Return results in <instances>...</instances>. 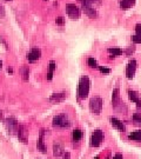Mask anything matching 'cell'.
I'll use <instances>...</instances> for the list:
<instances>
[{"label":"cell","instance_id":"obj_26","mask_svg":"<svg viewBox=\"0 0 141 159\" xmlns=\"http://www.w3.org/2000/svg\"><path fill=\"white\" fill-rule=\"evenodd\" d=\"M134 51H135V46H128V47L126 48L125 53H126V56H127V57H130V56L134 53Z\"/></svg>","mask_w":141,"mask_h":159},{"label":"cell","instance_id":"obj_10","mask_svg":"<svg viewBox=\"0 0 141 159\" xmlns=\"http://www.w3.org/2000/svg\"><path fill=\"white\" fill-rule=\"evenodd\" d=\"M109 121H111V125H112L114 129L121 131V132H125V131H126V125H125L120 119H118V118L111 117V118H109Z\"/></svg>","mask_w":141,"mask_h":159},{"label":"cell","instance_id":"obj_24","mask_svg":"<svg viewBox=\"0 0 141 159\" xmlns=\"http://www.w3.org/2000/svg\"><path fill=\"white\" fill-rule=\"evenodd\" d=\"M132 121L134 125L141 126V116L139 113H134L132 116Z\"/></svg>","mask_w":141,"mask_h":159},{"label":"cell","instance_id":"obj_28","mask_svg":"<svg viewBox=\"0 0 141 159\" xmlns=\"http://www.w3.org/2000/svg\"><path fill=\"white\" fill-rule=\"evenodd\" d=\"M99 71L101 72V73L104 74H108V73H111V68H107V67H105V66H99Z\"/></svg>","mask_w":141,"mask_h":159},{"label":"cell","instance_id":"obj_27","mask_svg":"<svg viewBox=\"0 0 141 159\" xmlns=\"http://www.w3.org/2000/svg\"><path fill=\"white\" fill-rule=\"evenodd\" d=\"M132 41L134 43V44H141V35L140 34H134L133 37H132Z\"/></svg>","mask_w":141,"mask_h":159},{"label":"cell","instance_id":"obj_1","mask_svg":"<svg viewBox=\"0 0 141 159\" xmlns=\"http://www.w3.org/2000/svg\"><path fill=\"white\" fill-rule=\"evenodd\" d=\"M90 89V80L87 75H82L79 80V85H78V91H77V97L79 100L86 99L88 97Z\"/></svg>","mask_w":141,"mask_h":159},{"label":"cell","instance_id":"obj_33","mask_svg":"<svg viewBox=\"0 0 141 159\" xmlns=\"http://www.w3.org/2000/svg\"><path fill=\"white\" fill-rule=\"evenodd\" d=\"M69 158H71V153H69V152L64 153V157H62V159H69Z\"/></svg>","mask_w":141,"mask_h":159},{"label":"cell","instance_id":"obj_36","mask_svg":"<svg viewBox=\"0 0 141 159\" xmlns=\"http://www.w3.org/2000/svg\"><path fill=\"white\" fill-rule=\"evenodd\" d=\"M1 68H2V61H1V59H0V71H1Z\"/></svg>","mask_w":141,"mask_h":159},{"label":"cell","instance_id":"obj_6","mask_svg":"<svg viewBox=\"0 0 141 159\" xmlns=\"http://www.w3.org/2000/svg\"><path fill=\"white\" fill-rule=\"evenodd\" d=\"M136 68H138V63L135 59H130V63L126 66V78L127 79H133L135 75Z\"/></svg>","mask_w":141,"mask_h":159},{"label":"cell","instance_id":"obj_21","mask_svg":"<svg viewBox=\"0 0 141 159\" xmlns=\"http://www.w3.org/2000/svg\"><path fill=\"white\" fill-rule=\"evenodd\" d=\"M82 137H84V132H82V130H80V129H75V130L72 132V139H73L74 142L81 140Z\"/></svg>","mask_w":141,"mask_h":159},{"label":"cell","instance_id":"obj_35","mask_svg":"<svg viewBox=\"0 0 141 159\" xmlns=\"http://www.w3.org/2000/svg\"><path fill=\"white\" fill-rule=\"evenodd\" d=\"M4 118V114H2V111L0 110V119H2Z\"/></svg>","mask_w":141,"mask_h":159},{"label":"cell","instance_id":"obj_7","mask_svg":"<svg viewBox=\"0 0 141 159\" xmlns=\"http://www.w3.org/2000/svg\"><path fill=\"white\" fill-rule=\"evenodd\" d=\"M5 125L7 127V130L10 133L14 134L18 132V129H19V124H18V120L13 117H8L7 119L5 120Z\"/></svg>","mask_w":141,"mask_h":159},{"label":"cell","instance_id":"obj_22","mask_svg":"<svg viewBox=\"0 0 141 159\" xmlns=\"http://www.w3.org/2000/svg\"><path fill=\"white\" fill-rule=\"evenodd\" d=\"M84 12L88 17L93 18V19L98 17V11H96V8H86V10H84Z\"/></svg>","mask_w":141,"mask_h":159},{"label":"cell","instance_id":"obj_18","mask_svg":"<svg viewBox=\"0 0 141 159\" xmlns=\"http://www.w3.org/2000/svg\"><path fill=\"white\" fill-rule=\"evenodd\" d=\"M56 68V64L54 60H52L51 63H50V66H48V72H47V75H46V78L47 80H52L53 79V74H54V71H55Z\"/></svg>","mask_w":141,"mask_h":159},{"label":"cell","instance_id":"obj_12","mask_svg":"<svg viewBox=\"0 0 141 159\" xmlns=\"http://www.w3.org/2000/svg\"><path fill=\"white\" fill-rule=\"evenodd\" d=\"M121 102L122 100L120 99V90H119V87H115L112 92V107H115Z\"/></svg>","mask_w":141,"mask_h":159},{"label":"cell","instance_id":"obj_17","mask_svg":"<svg viewBox=\"0 0 141 159\" xmlns=\"http://www.w3.org/2000/svg\"><path fill=\"white\" fill-rule=\"evenodd\" d=\"M64 151H65V150H64V146H62L61 144L55 143V144L53 145V156H54V157H60V156H62V154L65 153Z\"/></svg>","mask_w":141,"mask_h":159},{"label":"cell","instance_id":"obj_8","mask_svg":"<svg viewBox=\"0 0 141 159\" xmlns=\"http://www.w3.org/2000/svg\"><path fill=\"white\" fill-rule=\"evenodd\" d=\"M40 57H41V50L38 48V47H33L31 48L29 51L27 52V60L29 63H34L37 60H39Z\"/></svg>","mask_w":141,"mask_h":159},{"label":"cell","instance_id":"obj_5","mask_svg":"<svg viewBox=\"0 0 141 159\" xmlns=\"http://www.w3.org/2000/svg\"><path fill=\"white\" fill-rule=\"evenodd\" d=\"M66 13L69 19L72 20H78L80 18V10L75 4H67L66 5Z\"/></svg>","mask_w":141,"mask_h":159},{"label":"cell","instance_id":"obj_4","mask_svg":"<svg viewBox=\"0 0 141 159\" xmlns=\"http://www.w3.org/2000/svg\"><path fill=\"white\" fill-rule=\"evenodd\" d=\"M104 138H105V136H104L102 130H100V129L94 130L92 136H90V146L92 148H99L104 142Z\"/></svg>","mask_w":141,"mask_h":159},{"label":"cell","instance_id":"obj_25","mask_svg":"<svg viewBox=\"0 0 141 159\" xmlns=\"http://www.w3.org/2000/svg\"><path fill=\"white\" fill-rule=\"evenodd\" d=\"M87 65H88L90 68H98V67H99L98 61H96L94 58H92V57H90L88 59H87Z\"/></svg>","mask_w":141,"mask_h":159},{"label":"cell","instance_id":"obj_20","mask_svg":"<svg viewBox=\"0 0 141 159\" xmlns=\"http://www.w3.org/2000/svg\"><path fill=\"white\" fill-rule=\"evenodd\" d=\"M107 51L111 54V57H120L124 53V51L120 47H109Z\"/></svg>","mask_w":141,"mask_h":159},{"label":"cell","instance_id":"obj_15","mask_svg":"<svg viewBox=\"0 0 141 159\" xmlns=\"http://www.w3.org/2000/svg\"><path fill=\"white\" fill-rule=\"evenodd\" d=\"M80 2H81V6H82V10L96 8V4H98L96 0H80Z\"/></svg>","mask_w":141,"mask_h":159},{"label":"cell","instance_id":"obj_38","mask_svg":"<svg viewBox=\"0 0 141 159\" xmlns=\"http://www.w3.org/2000/svg\"><path fill=\"white\" fill-rule=\"evenodd\" d=\"M6 1H12V0H6Z\"/></svg>","mask_w":141,"mask_h":159},{"label":"cell","instance_id":"obj_30","mask_svg":"<svg viewBox=\"0 0 141 159\" xmlns=\"http://www.w3.org/2000/svg\"><path fill=\"white\" fill-rule=\"evenodd\" d=\"M135 33L141 35V24H136L135 25Z\"/></svg>","mask_w":141,"mask_h":159},{"label":"cell","instance_id":"obj_29","mask_svg":"<svg viewBox=\"0 0 141 159\" xmlns=\"http://www.w3.org/2000/svg\"><path fill=\"white\" fill-rule=\"evenodd\" d=\"M55 24L59 25V26H64L65 25V18L64 17H58L55 20Z\"/></svg>","mask_w":141,"mask_h":159},{"label":"cell","instance_id":"obj_13","mask_svg":"<svg viewBox=\"0 0 141 159\" xmlns=\"http://www.w3.org/2000/svg\"><path fill=\"white\" fill-rule=\"evenodd\" d=\"M66 99V93L61 92V93H53L50 97V102H62Z\"/></svg>","mask_w":141,"mask_h":159},{"label":"cell","instance_id":"obj_2","mask_svg":"<svg viewBox=\"0 0 141 159\" xmlns=\"http://www.w3.org/2000/svg\"><path fill=\"white\" fill-rule=\"evenodd\" d=\"M102 107H104V100L99 96H95L90 98V112L95 116H99L101 113Z\"/></svg>","mask_w":141,"mask_h":159},{"label":"cell","instance_id":"obj_37","mask_svg":"<svg viewBox=\"0 0 141 159\" xmlns=\"http://www.w3.org/2000/svg\"><path fill=\"white\" fill-rule=\"evenodd\" d=\"M94 159H100V156H98V157H95Z\"/></svg>","mask_w":141,"mask_h":159},{"label":"cell","instance_id":"obj_32","mask_svg":"<svg viewBox=\"0 0 141 159\" xmlns=\"http://www.w3.org/2000/svg\"><path fill=\"white\" fill-rule=\"evenodd\" d=\"M113 159H124V157H122V154L121 153H115L114 154V157H113Z\"/></svg>","mask_w":141,"mask_h":159},{"label":"cell","instance_id":"obj_3","mask_svg":"<svg viewBox=\"0 0 141 159\" xmlns=\"http://www.w3.org/2000/svg\"><path fill=\"white\" fill-rule=\"evenodd\" d=\"M52 125L54 127H58V129H68L71 126V121L65 114H59V116H55L53 118Z\"/></svg>","mask_w":141,"mask_h":159},{"label":"cell","instance_id":"obj_16","mask_svg":"<svg viewBox=\"0 0 141 159\" xmlns=\"http://www.w3.org/2000/svg\"><path fill=\"white\" fill-rule=\"evenodd\" d=\"M136 0H120L119 5H120V8L121 10H130V7L135 5Z\"/></svg>","mask_w":141,"mask_h":159},{"label":"cell","instance_id":"obj_31","mask_svg":"<svg viewBox=\"0 0 141 159\" xmlns=\"http://www.w3.org/2000/svg\"><path fill=\"white\" fill-rule=\"evenodd\" d=\"M5 16V10H4V6L0 5V18Z\"/></svg>","mask_w":141,"mask_h":159},{"label":"cell","instance_id":"obj_11","mask_svg":"<svg viewBox=\"0 0 141 159\" xmlns=\"http://www.w3.org/2000/svg\"><path fill=\"white\" fill-rule=\"evenodd\" d=\"M45 130L40 131L39 138H38V143H37V148L41 152H46V145H45Z\"/></svg>","mask_w":141,"mask_h":159},{"label":"cell","instance_id":"obj_19","mask_svg":"<svg viewBox=\"0 0 141 159\" xmlns=\"http://www.w3.org/2000/svg\"><path fill=\"white\" fill-rule=\"evenodd\" d=\"M128 139L133 142H141V130L133 131L132 133L128 134Z\"/></svg>","mask_w":141,"mask_h":159},{"label":"cell","instance_id":"obj_34","mask_svg":"<svg viewBox=\"0 0 141 159\" xmlns=\"http://www.w3.org/2000/svg\"><path fill=\"white\" fill-rule=\"evenodd\" d=\"M7 72H8V73H13V68H12V67H8V68H7Z\"/></svg>","mask_w":141,"mask_h":159},{"label":"cell","instance_id":"obj_9","mask_svg":"<svg viewBox=\"0 0 141 159\" xmlns=\"http://www.w3.org/2000/svg\"><path fill=\"white\" fill-rule=\"evenodd\" d=\"M127 94H128V98H130V102H135L136 107L141 108V98H140V94H139V93H138L136 91H134V90H128Z\"/></svg>","mask_w":141,"mask_h":159},{"label":"cell","instance_id":"obj_14","mask_svg":"<svg viewBox=\"0 0 141 159\" xmlns=\"http://www.w3.org/2000/svg\"><path fill=\"white\" fill-rule=\"evenodd\" d=\"M17 134H18V138H19L23 143L27 142V130H26L25 126H19Z\"/></svg>","mask_w":141,"mask_h":159},{"label":"cell","instance_id":"obj_23","mask_svg":"<svg viewBox=\"0 0 141 159\" xmlns=\"http://www.w3.org/2000/svg\"><path fill=\"white\" fill-rule=\"evenodd\" d=\"M21 77H23L24 81H27L29 78V68L27 66H23L21 68Z\"/></svg>","mask_w":141,"mask_h":159}]
</instances>
